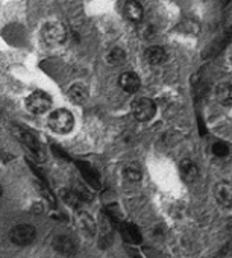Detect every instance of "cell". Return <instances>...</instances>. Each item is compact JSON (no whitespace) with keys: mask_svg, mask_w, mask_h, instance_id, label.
<instances>
[{"mask_svg":"<svg viewBox=\"0 0 232 258\" xmlns=\"http://www.w3.org/2000/svg\"><path fill=\"white\" fill-rule=\"evenodd\" d=\"M49 126L56 134H68L74 126V117L68 109H55L49 117Z\"/></svg>","mask_w":232,"mask_h":258,"instance_id":"obj_1","label":"cell"},{"mask_svg":"<svg viewBox=\"0 0 232 258\" xmlns=\"http://www.w3.org/2000/svg\"><path fill=\"white\" fill-rule=\"evenodd\" d=\"M41 35L49 46H59L67 40V28L61 22H50L43 28Z\"/></svg>","mask_w":232,"mask_h":258,"instance_id":"obj_2","label":"cell"},{"mask_svg":"<svg viewBox=\"0 0 232 258\" xmlns=\"http://www.w3.org/2000/svg\"><path fill=\"white\" fill-rule=\"evenodd\" d=\"M37 237V229L29 223H20L10 232V238L17 246H29Z\"/></svg>","mask_w":232,"mask_h":258,"instance_id":"obj_3","label":"cell"},{"mask_svg":"<svg viewBox=\"0 0 232 258\" xmlns=\"http://www.w3.org/2000/svg\"><path fill=\"white\" fill-rule=\"evenodd\" d=\"M157 112V105L149 97H140L135 99L132 103V115L140 121H149L153 118Z\"/></svg>","mask_w":232,"mask_h":258,"instance_id":"obj_4","label":"cell"},{"mask_svg":"<svg viewBox=\"0 0 232 258\" xmlns=\"http://www.w3.org/2000/svg\"><path fill=\"white\" fill-rule=\"evenodd\" d=\"M26 106L32 114H44L46 111L50 109L52 106V99L47 93L44 91H34L32 94L28 96L26 99Z\"/></svg>","mask_w":232,"mask_h":258,"instance_id":"obj_5","label":"cell"},{"mask_svg":"<svg viewBox=\"0 0 232 258\" xmlns=\"http://www.w3.org/2000/svg\"><path fill=\"white\" fill-rule=\"evenodd\" d=\"M13 133L16 136V139H19L34 157H40L41 155V146L38 143V140L35 139V136H32L26 129L20 127V126H13Z\"/></svg>","mask_w":232,"mask_h":258,"instance_id":"obj_6","label":"cell"},{"mask_svg":"<svg viewBox=\"0 0 232 258\" xmlns=\"http://www.w3.org/2000/svg\"><path fill=\"white\" fill-rule=\"evenodd\" d=\"M119 231H120L123 240H125L126 243H129V244H140L141 240H143L140 229H138L134 223H131V222H126V220L122 222V223L119 225Z\"/></svg>","mask_w":232,"mask_h":258,"instance_id":"obj_7","label":"cell"},{"mask_svg":"<svg viewBox=\"0 0 232 258\" xmlns=\"http://www.w3.org/2000/svg\"><path fill=\"white\" fill-rule=\"evenodd\" d=\"M119 85L126 93H137L140 90L141 81H140V76L137 73H134V72H125L119 78Z\"/></svg>","mask_w":232,"mask_h":258,"instance_id":"obj_8","label":"cell"},{"mask_svg":"<svg viewBox=\"0 0 232 258\" xmlns=\"http://www.w3.org/2000/svg\"><path fill=\"white\" fill-rule=\"evenodd\" d=\"M123 14L129 22L138 23L143 19L144 10H143V5L140 2H137V0H128L123 7Z\"/></svg>","mask_w":232,"mask_h":258,"instance_id":"obj_9","label":"cell"},{"mask_svg":"<svg viewBox=\"0 0 232 258\" xmlns=\"http://www.w3.org/2000/svg\"><path fill=\"white\" fill-rule=\"evenodd\" d=\"M215 199L217 202L223 207V208H230V204H232V188H230V184L223 181V182H218L215 185Z\"/></svg>","mask_w":232,"mask_h":258,"instance_id":"obj_10","label":"cell"},{"mask_svg":"<svg viewBox=\"0 0 232 258\" xmlns=\"http://www.w3.org/2000/svg\"><path fill=\"white\" fill-rule=\"evenodd\" d=\"M53 247L59 252V253H62V255H65V256H73L74 253H76V243L68 237V235H58L55 240H53Z\"/></svg>","mask_w":232,"mask_h":258,"instance_id":"obj_11","label":"cell"},{"mask_svg":"<svg viewBox=\"0 0 232 258\" xmlns=\"http://www.w3.org/2000/svg\"><path fill=\"white\" fill-rule=\"evenodd\" d=\"M144 59L147 64L160 66V64H164L167 61V52L161 46H150L144 52Z\"/></svg>","mask_w":232,"mask_h":258,"instance_id":"obj_12","label":"cell"},{"mask_svg":"<svg viewBox=\"0 0 232 258\" xmlns=\"http://www.w3.org/2000/svg\"><path fill=\"white\" fill-rule=\"evenodd\" d=\"M179 173H181V178L187 182V184H191L194 182L197 178H199V167L194 161L191 160H184L181 164H179Z\"/></svg>","mask_w":232,"mask_h":258,"instance_id":"obj_13","label":"cell"},{"mask_svg":"<svg viewBox=\"0 0 232 258\" xmlns=\"http://www.w3.org/2000/svg\"><path fill=\"white\" fill-rule=\"evenodd\" d=\"M88 90L85 85L82 84H74L70 90H68V99L71 103L74 105H84L88 100Z\"/></svg>","mask_w":232,"mask_h":258,"instance_id":"obj_14","label":"cell"},{"mask_svg":"<svg viewBox=\"0 0 232 258\" xmlns=\"http://www.w3.org/2000/svg\"><path fill=\"white\" fill-rule=\"evenodd\" d=\"M123 173H125V178H126L128 181H131V182H138V181L141 179V176H143L141 166H140L138 163H135V161L128 163V164L125 166Z\"/></svg>","mask_w":232,"mask_h":258,"instance_id":"obj_15","label":"cell"},{"mask_svg":"<svg viewBox=\"0 0 232 258\" xmlns=\"http://www.w3.org/2000/svg\"><path fill=\"white\" fill-rule=\"evenodd\" d=\"M217 100L221 103V105H230L232 102V88H230V84H220L218 88H217Z\"/></svg>","mask_w":232,"mask_h":258,"instance_id":"obj_16","label":"cell"},{"mask_svg":"<svg viewBox=\"0 0 232 258\" xmlns=\"http://www.w3.org/2000/svg\"><path fill=\"white\" fill-rule=\"evenodd\" d=\"M62 199H64V202H67L73 208H79L82 205V202H84L82 196L79 193H76V191H71V190H65L62 193Z\"/></svg>","mask_w":232,"mask_h":258,"instance_id":"obj_17","label":"cell"},{"mask_svg":"<svg viewBox=\"0 0 232 258\" xmlns=\"http://www.w3.org/2000/svg\"><path fill=\"white\" fill-rule=\"evenodd\" d=\"M125 59H126V53H125L122 49H119V47L112 49V50L109 52V55H108V61H109V64H112V66H120V64L125 62Z\"/></svg>","mask_w":232,"mask_h":258,"instance_id":"obj_18","label":"cell"},{"mask_svg":"<svg viewBox=\"0 0 232 258\" xmlns=\"http://www.w3.org/2000/svg\"><path fill=\"white\" fill-rule=\"evenodd\" d=\"M81 166V170H82V175L85 176V179L91 184V185H94V187H99V178H97V173L88 166V164H79Z\"/></svg>","mask_w":232,"mask_h":258,"instance_id":"obj_19","label":"cell"},{"mask_svg":"<svg viewBox=\"0 0 232 258\" xmlns=\"http://www.w3.org/2000/svg\"><path fill=\"white\" fill-rule=\"evenodd\" d=\"M79 223H81V226L84 228V231L87 234H94L96 232V223L93 222V219L88 214L81 213L79 214Z\"/></svg>","mask_w":232,"mask_h":258,"instance_id":"obj_20","label":"cell"},{"mask_svg":"<svg viewBox=\"0 0 232 258\" xmlns=\"http://www.w3.org/2000/svg\"><path fill=\"white\" fill-rule=\"evenodd\" d=\"M212 154L218 158H224L229 154V145L226 142H215L212 145Z\"/></svg>","mask_w":232,"mask_h":258,"instance_id":"obj_21","label":"cell"},{"mask_svg":"<svg viewBox=\"0 0 232 258\" xmlns=\"http://www.w3.org/2000/svg\"><path fill=\"white\" fill-rule=\"evenodd\" d=\"M2 195H4V188H2V185H0V198H2Z\"/></svg>","mask_w":232,"mask_h":258,"instance_id":"obj_22","label":"cell"}]
</instances>
